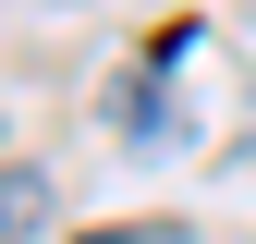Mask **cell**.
I'll return each instance as SVG.
<instances>
[{
  "mask_svg": "<svg viewBox=\"0 0 256 244\" xmlns=\"http://www.w3.org/2000/svg\"><path fill=\"white\" fill-rule=\"evenodd\" d=\"M37 220H49V171L0 159V244H37Z\"/></svg>",
  "mask_w": 256,
  "mask_h": 244,
  "instance_id": "obj_1",
  "label": "cell"
}]
</instances>
